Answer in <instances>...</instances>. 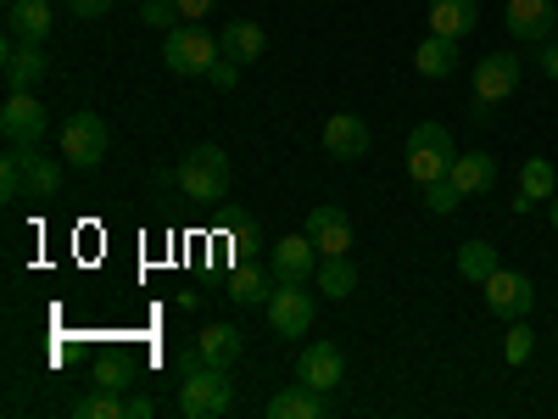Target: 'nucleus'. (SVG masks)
Wrapping results in <instances>:
<instances>
[{
  "instance_id": "7ed1b4c3",
  "label": "nucleus",
  "mask_w": 558,
  "mask_h": 419,
  "mask_svg": "<svg viewBox=\"0 0 558 419\" xmlns=\"http://www.w3.org/2000/svg\"><path fill=\"white\" fill-rule=\"evenodd\" d=\"M218 57H223V45H218L202 23H173V28H168V45H162L168 73L196 79V73H213V62H218Z\"/></svg>"
},
{
  "instance_id": "393cba45",
  "label": "nucleus",
  "mask_w": 558,
  "mask_h": 419,
  "mask_svg": "<svg viewBox=\"0 0 558 419\" xmlns=\"http://www.w3.org/2000/svg\"><path fill=\"white\" fill-rule=\"evenodd\" d=\"M196 347L207 352V363L229 369V363H241V352H246V336L235 331V324H207V331L196 336Z\"/></svg>"
},
{
  "instance_id": "ddd939ff",
  "label": "nucleus",
  "mask_w": 558,
  "mask_h": 419,
  "mask_svg": "<svg viewBox=\"0 0 558 419\" xmlns=\"http://www.w3.org/2000/svg\"><path fill=\"white\" fill-rule=\"evenodd\" d=\"M307 236H313V247H318L324 258H347V252H352V218H347V207L318 202V207L307 213Z\"/></svg>"
},
{
  "instance_id": "4be33fe9",
  "label": "nucleus",
  "mask_w": 558,
  "mask_h": 419,
  "mask_svg": "<svg viewBox=\"0 0 558 419\" xmlns=\"http://www.w3.org/2000/svg\"><path fill=\"white\" fill-rule=\"evenodd\" d=\"M458 45H463V39L430 34V39L413 51V68H418V79H452V73H458V62H463V51H458Z\"/></svg>"
},
{
  "instance_id": "1a4fd4ad",
  "label": "nucleus",
  "mask_w": 558,
  "mask_h": 419,
  "mask_svg": "<svg viewBox=\"0 0 558 419\" xmlns=\"http://www.w3.org/2000/svg\"><path fill=\"white\" fill-rule=\"evenodd\" d=\"M263 308H268V331H274L279 342H296L307 324H313V297H307V286H286V279H279L274 297H268Z\"/></svg>"
},
{
  "instance_id": "a878e982",
  "label": "nucleus",
  "mask_w": 558,
  "mask_h": 419,
  "mask_svg": "<svg viewBox=\"0 0 558 419\" xmlns=\"http://www.w3.org/2000/svg\"><path fill=\"white\" fill-rule=\"evenodd\" d=\"M497 268H502V258H497L492 241H463V247H458V274L470 279V286H486Z\"/></svg>"
},
{
  "instance_id": "cd10ccee",
  "label": "nucleus",
  "mask_w": 558,
  "mask_h": 419,
  "mask_svg": "<svg viewBox=\"0 0 558 419\" xmlns=\"http://www.w3.org/2000/svg\"><path fill=\"white\" fill-rule=\"evenodd\" d=\"M73 419H129V403H123L118 392L96 386L89 397H78V403H73Z\"/></svg>"
},
{
  "instance_id": "c756f323",
  "label": "nucleus",
  "mask_w": 558,
  "mask_h": 419,
  "mask_svg": "<svg viewBox=\"0 0 558 419\" xmlns=\"http://www.w3.org/2000/svg\"><path fill=\"white\" fill-rule=\"evenodd\" d=\"M425 207H430L436 218H447V213L463 207V191H458L452 179H436V184H425Z\"/></svg>"
},
{
  "instance_id": "58836bf2",
  "label": "nucleus",
  "mask_w": 558,
  "mask_h": 419,
  "mask_svg": "<svg viewBox=\"0 0 558 419\" xmlns=\"http://www.w3.org/2000/svg\"><path fill=\"white\" fill-rule=\"evenodd\" d=\"M470 123H475V129L492 123V101H475V107H470Z\"/></svg>"
},
{
  "instance_id": "5701e85b",
  "label": "nucleus",
  "mask_w": 558,
  "mask_h": 419,
  "mask_svg": "<svg viewBox=\"0 0 558 419\" xmlns=\"http://www.w3.org/2000/svg\"><path fill=\"white\" fill-rule=\"evenodd\" d=\"M218 45H223V57L229 62H257L263 51H268V34L257 28V23H246V17H235V23H223V34H218Z\"/></svg>"
},
{
  "instance_id": "39448f33",
  "label": "nucleus",
  "mask_w": 558,
  "mask_h": 419,
  "mask_svg": "<svg viewBox=\"0 0 558 419\" xmlns=\"http://www.w3.org/2000/svg\"><path fill=\"white\" fill-rule=\"evenodd\" d=\"M107 152H112V129H107L101 112H73L62 123V157H68V168L89 173V168L107 163Z\"/></svg>"
},
{
  "instance_id": "4c0bfd02",
  "label": "nucleus",
  "mask_w": 558,
  "mask_h": 419,
  "mask_svg": "<svg viewBox=\"0 0 558 419\" xmlns=\"http://www.w3.org/2000/svg\"><path fill=\"white\" fill-rule=\"evenodd\" d=\"M151 414H157L151 397H129V419H151Z\"/></svg>"
},
{
  "instance_id": "a19ab883",
  "label": "nucleus",
  "mask_w": 558,
  "mask_h": 419,
  "mask_svg": "<svg viewBox=\"0 0 558 419\" xmlns=\"http://www.w3.org/2000/svg\"><path fill=\"white\" fill-rule=\"evenodd\" d=\"M7 7H17V0H7Z\"/></svg>"
},
{
  "instance_id": "f03ea898",
  "label": "nucleus",
  "mask_w": 558,
  "mask_h": 419,
  "mask_svg": "<svg viewBox=\"0 0 558 419\" xmlns=\"http://www.w3.org/2000/svg\"><path fill=\"white\" fill-rule=\"evenodd\" d=\"M229 408H235V386H229V375L218 363L196 369V375H179V414L184 419H223Z\"/></svg>"
},
{
  "instance_id": "6ab92c4d",
  "label": "nucleus",
  "mask_w": 558,
  "mask_h": 419,
  "mask_svg": "<svg viewBox=\"0 0 558 419\" xmlns=\"http://www.w3.org/2000/svg\"><path fill=\"white\" fill-rule=\"evenodd\" d=\"M481 28V0H430V34L470 39Z\"/></svg>"
},
{
  "instance_id": "9d476101",
  "label": "nucleus",
  "mask_w": 558,
  "mask_h": 419,
  "mask_svg": "<svg viewBox=\"0 0 558 419\" xmlns=\"http://www.w3.org/2000/svg\"><path fill=\"white\" fill-rule=\"evenodd\" d=\"M502 23L520 45H547L558 34V0H508Z\"/></svg>"
},
{
  "instance_id": "ea45409f",
  "label": "nucleus",
  "mask_w": 558,
  "mask_h": 419,
  "mask_svg": "<svg viewBox=\"0 0 558 419\" xmlns=\"http://www.w3.org/2000/svg\"><path fill=\"white\" fill-rule=\"evenodd\" d=\"M547 224H553V229H558V196H553V202H547Z\"/></svg>"
},
{
  "instance_id": "473e14b6",
  "label": "nucleus",
  "mask_w": 558,
  "mask_h": 419,
  "mask_svg": "<svg viewBox=\"0 0 558 419\" xmlns=\"http://www.w3.org/2000/svg\"><path fill=\"white\" fill-rule=\"evenodd\" d=\"M62 7L73 12V17H84V23H96V17H107L118 0H62Z\"/></svg>"
},
{
  "instance_id": "7c9ffc66",
  "label": "nucleus",
  "mask_w": 558,
  "mask_h": 419,
  "mask_svg": "<svg viewBox=\"0 0 558 419\" xmlns=\"http://www.w3.org/2000/svg\"><path fill=\"white\" fill-rule=\"evenodd\" d=\"M140 23L146 28H173L179 23V0H140Z\"/></svg>"
},
{
  "instance_id": "412c9836",
  "label": "nucleus",
  "mask_w": 558,
  "mask_h": 419,
  "mask_svg": "<svg viewBox=\"0 0 558 419\" xmlns=\"http://www.w3.org/2000/svg\"><path fill=\"white\" fill-rule=\"evenodd\" d=\"M558 196V168L547 163V157H531L525 168H520V196H514V213H531V207H542V202H553Z\"/></svg>"
},
{
  "instance_id": "f8f14e48",
  "label": "nucleus",
  "mask_w": 558,
  "mask_h": 419,
  "mask_svg": "<svg viewBox=\"0 0 558 419\" xmlns=\"http://www.w3.org/2000/svg\"><path fill=\"white\" fill-rule=\"evenodd\" d=\"M330 414H336L330 392H318V386H307V381L274 392V397L263 403V419H330Z\"/></svg>"
},
{
  "instance_id": "4468645a",
  "label": "nucleus",
  "mask_w": 558,
  "mask_h": 419,
  "mask_svg": "<svg viewBox=\"0 0 558 419\" xmlns=\"http://www.w3.org/2000/svg\"><path fill=\"white\" fill-rule=\"evenodd\" d=\"M296 381H307L318 392H336L347 381V352L336 342H307L302 347V363H296Z\"/></svg>"
},
{
  "instance_id": "f3484780",
  "label": "nucleus",
  "mask_w": 558,
  "mask_h": 419,
  "mask_svg": "<svg viewBox=\"0 0 558 419\" xmlns=\"http://www.w3.org/2000/svg\"><path fill=\"white\" fill-rule=\"evenodd\" d=\"M45 68H51V57H45L39 45H17V39H7V62H0L7 96H12V89H34V84L45 79Z\"/></svg>"
},
{
  "instance_id": "dca6fc26",
  "label": "nucleus",
  "mask_w": 558,
  "mask_h": 419,
  "mask_svg": "<svg viewBox=\"0 0 558 419\" xmlns=\"http://www.w3.org/2000/svg\"><path fill=\"white\" fill-rule=\"evenodd\" d=\"M51 28H57L51 0H17V7H7V34L17 45H45V39H51Z\"/></svg>"
},
{
  "instance_id": "a211bd4d",
  "label": "nucleus",
  "mask_w": 558,
  "mask_h": 419,
  "mask_svg": "<svg viewBox=\"0 0 558 419\" xmlns=\"http://www.w3.org/2000/svg\"><path fill=\"white\" fill-rule=\"evenodd\" d=\"M447 179L458 184L463 196H486L492 184H497V157L492 152H458L452 168H447Z\"/></svg>"
},
{
  "instance_id": "0eeeda50",
  "label": "nucleus",
  "mask_w": 558,
  "mask_h": 419,
  "mask_svg": "<svg viewBox=\"0 0 558 419\" xmlns=\"http://www.w3.org/2000/svg\"><path fill=\"white\" fill-rule=\"evenodd\" d=\"M481 297H486L492 319H502V324H514V319H525L536 308V286H531L525 274H514V268H497L486 286H481Z\"/></svg>"
},
{
  "instance_id": "2f4dec72",
  "label": "nucleus",
  "mask_w": 558,
  "mask_h": 419,
  "mask_svg": "<svg viewBox=\"0 0 558 419\" xmlns=\"http://www.w3.org/2000/svg\"><path fill=\"white\" fill-rule=\"evenodd\" d=\"M531 352H536V336L525 331V319H514V331H508V342H502V358L508 363H525Z\"/></svg>"
},
{
  "instance_id": "e433bc0d",
  "label": "nucleus",
  "mask_w": 558,
  "mask_h": 419,
  "mask_svg": "<svg viewBox=\"0 0 558 419\" xmlns=\"http://www.w3.org/2000/svg\"><path fill=\"white\" fill-rule=\"evenodd\" d=\"M129 381H134V375H129V369H118V363L96 375V386H107V392H118V386H129Z\"/></svg>"
},
{
  "instance_id": "423d86ee",
  "label": "nucleus",
  "mask_w": 558,
  "mask_h": 419,
  "mask_svg": "<svg viewBox=\"0 0 558 419\" xmlns=\"http://www.w3.org/2000/svg\"><path fill=\"white\" fill-rule=\"evenodd\" d=\"M45 129H51V112L34 101V89H12L7 107H0V134H7V146H39Z\"/></svg>"
},
{
  "instance_id": "2eb2a0df",
  "label": "nucleus",
  "mask_w": 558,
  "mask_h": 419,
  "mask_svg": "<svg viewBox=\"0 0 558 419\" xmlns=\"http://www.w3.org/2000/svg\"><path fill=\"white\" fill-rule=\"evenodd\" d=\"M324 152H330L336 163H357V157H368V123H363L357 112L324 118Z\"/></svg>"
},
{
  "instance_id": "f257e3e1",
  "label": "nucleus",
  "mask_w": 558,
  "mask_h": 419,
  "mask_svg": "<svg viewBox=\"0 0 558 419\" xmlns=\"http://www.w3.org/2000/svg\"><path fill=\"white\" fill-rule=\"evenodd\" d=\"M452 157H458V146H452L447 123H413V134H408V179L418 184V191L447 179Z\"/></svg>"
},
{
  "instance_id": "f704fd0d",
  "label": "nucleus",
  "mask_w": 558,
  "mask_h": 419,
  "mask_svg": "<svg viewBox=\"0 0 558 419\" xmlns=\"http://www.w3.org/2000/svg\"><path fill=\"white\" fill-rule=\"evenodd\" d=\"M213 7L218 0H179V23H202V17H213Z\"/></svg>"
},
{
  "instance_id": "6e6552de",
  "label": "nucleus",
  "mask_w": 558,
  "mask_h": 419,
  "mask_svg": "<svg viewBox=\"0 0 558 419\" xmlns=\"http://www.w3.org/2000/svg\"><path fill=\"white\" fill-rule=\"evenodd\" d=\"M520 79H525V57H514V51H492V57H481L475 73H470L475 101H508V96L520 89Z\"/></svg>"
},
{
  "instance_id": "20e7f679",
  "label": "nucleus",
  "mask_w": 558,
  "mask_h": 419,
  "mask_svg": "<svg viewBox=\"0 0 558 419\" xmlns=\"http://www.w3.org/2000/svg\"><path fill=\"white\" fill-rule=\"evenodd\" d=\"M179 191L191 196V202H223L229 196V157L218 152V146H196V152H184V163H179Z\"/></svg>"
},
{
  "instance_id": "9b49d317",
  "label": "nucleus",
  "mask_w": 558,
  "mask_h": 419,
  "mask_svg": "<svg viewBox=\"0 0 558 419\" xmlns=\"http://www.w3.org/2000/svg\"><path fill=\"white\" fill-rule=\"evenodd\" d=\"M318 263H324V252L313 247L307 229H302V236H279L274 241V258H268L274 279H286V286H307V279L318 274Z\"/></svg>"
},
{
  "instance_id": "b1692460",
  "label": "nucleus",
  "mask_w": 558,
  "mask_h": 419,
  "mask_svg": "<svg viewBox=\"0 0 558 419\" xmlns=\"http://www.w3.org/2000/svg\"><path fill=\"white\" fill-rule=\"evenodd\" d=\"M274 268H252V263H241L235 274H229V302L235 308H257V302H268L274 297Z\"/></svg>"
},
{
  "instance_id": "bb28decb",
  "label": "nucleus",
  "mask_w": 558,
  "mask_h": 419,
  "mask_svg": "<svg viewBox=\"0 0 558 419\" xmlns=\"http://www.w3.org/2000/svg\"><path fill=\"white\" fill-rule=\"evenodd\" d=\"M313 279H318V291H324V297H336V302L357 291V268H352V258H324Z\"/></svg>"
},
{
  "instance_id": "c85d7f7f",
  "label": "nucleus",
  "mask_w": 558,
  "mask_h": 419,
  "mask_svg": "<svg viewBox=\"0 0 558 419\" xmlns=\"http://www.w3.org/2000/svg\"><path fill=\"white\" fill-rule=\"evenodd\" d=\"M0 196H7V202H23V196H28V179H23L17 146H7V157H0Z\"/></svg>"
},
{
  "instance_id": "72a5a7b5",
  "label": "nucleus",
  "mask_w": 558,
  "mask_h": 419,
  "mask_svg": "<svg viewBox=\"0 0 558 419\" xmlns=\"http://www.w3.org/2000/svg\"><path fill=\"white\" fill-rule=\"evenodd\" d=\"M207 79H213V84H218V89H235V84H241V62H229V57H218V62H213V73H207Z\"/></svg>"
},
{
  "instance_id": "aec40b11",
  "label": "nucleus",
  "mask_w": 558,
  "mask_h": 419,
  "mask_svg": "<svg viewBox=\"0 0 558 419\" xmlns=\"http://www.w3.org/2000/svg\"><path fill=\"white\" fill-rule=\"evenodd\" d=\"M17 157H23V179H28V196H62V179H68V168L57 163V157H45L39 146H17Z\"/></svg>"
},
{
  "instance_id": "c9c22d12",
  "label": "nucleus",
  "mask_w": 558,
  "mask_h": 419,
  "mask_svg": "<svg viewBox=\"0 0 558 419\" xmlns=\"http://www.w3.org/2000/svg\"><path fill=\"white\" fill-rule=\"evenodd\" d=\"M536 68H542L547 79H558V34H553L547 45H536Z\"/></svg>"
}]
</instances>
